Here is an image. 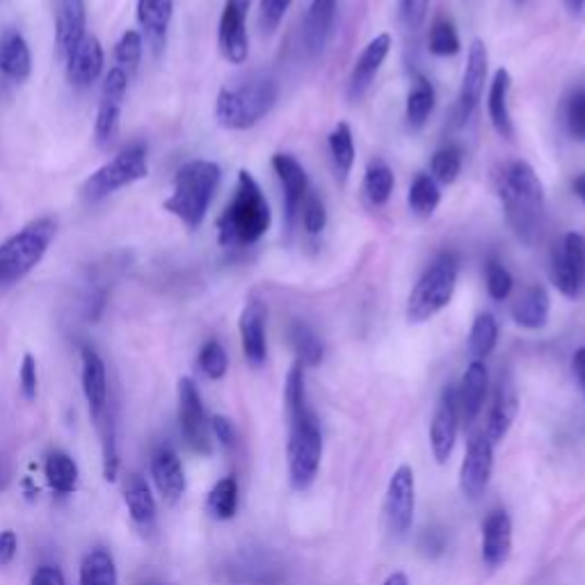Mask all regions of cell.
I'll use <instances>...</instances> for the list:
<instances>
[{
  "label": "cell",
  "instance_id": "obj_16",
  "mask_svg": "<svg viewBox=\"0 0 585 585\" xmlns=\"http://www.w3.org/2000/svg\"><path fill=\"white\" fill-rule=\"evenodd\" d=\"M391 43L394 41L389 33H379L366 43L364 51L359 53L348 78V101L357 103L369 95V89L373 87L382 64H385V60L391 53Z\"/></svg>",
  "mask_w": 585,
  "mask_h": 585
},
{
  "label": "cell",
  "instance_id": "obj_14",
  "mask_svg": "<svg viewBox=\"0 0 585 585\" xmlns=\"http://www.w3.org/2000/svg\"><path fill=\"white\" fill-rule=\"evenodd\" d=\"M126 89H128V76L120 70V66H112L103 80L99 112H97V126H95V138H97V145L101 149H108L112 142L117 140Z\"/></svg>",
  "mask_w": 585,
  "mask_h": 585
},
{
  "label": "cell",
  "instance_id": "obj_55",
  "mask_svg": "<svg viewBox=\"0 0 585 585\" xmlns=\"http://www.w3.org/2000/svg\"><path fill=\"white\" fill-rule=\"evenodd\" d=\"M30 585H66L62 572L53 565H41L35 570L33 578H30Z\"/></svg>",
  "mask_w": 585,
  "mask_h": 585
},
{
  "label": "cell",
  "instance_id": "obj_61",
  "mask_svg": "<svg viewBox=\"0 0 585 585\" xmlns=\"http://www.w3.org/2000/svg\"><path fill=\"white\" fill-rule=\"evenodd\" d=\"M140 585H165V583H159V581H145V583H140Z\"/></svg>",
  "mask_w": 585,
  "mask_h": 585
},
{
  "label": "cell",
  "instance_id": "obj_25",
  "mask_svg": "<svg viewBox=\"0 0 585 585\" xmlns=\"http://www.w3.org/2000/svg\"><path fill=\"white\" fill-rule=\"evenodd\" d=\"M151 478L167 503H176L186 491V471L170 446L159 448L151 458Z\"/></svg>",
  "mask_w": 585,
  "mask_h": 585
},
{
  "label": "cell",
  "instance_id": "obj_7",
  "mask_svg": "<svg viewBox=\"0 0 585 585\" xmlns=\"http://www.w3.org/2000/svg\"><path fill=\"white\" fill-rule=\"evenodd\" d=\"M58 224L51 217H39L0 245V286L24 279L49 252Z\"/></svg>",
  "mask_w": 585,
  "mask_h": 585
},
{
  "label": "cell",
  "instance_id": "obj_62",
  "mask_svg": "<svg viewBox=\"0 0 585 585\" xmlns=\"http://www.w3.org/2000/svg\"><path fill=\"white\" fill-rule=\"evenodd\" d=\"M514 3H516V5H524V3H528V0H514Z\"/></svg>",
  "mask_w": 585,
  "mask_h": 585
},
{
  "label": "cell",
  "instance_id": "obj_51",
  "mask_svg": "<svg viewBox=\"0 0 585 585\" xmlns=\"http://www.w3.org/2000/svg\"><path fill=\"white\" fill-rule=\"evenodd\" d=\"M398 8H400V18L404 28L416 33L425 24L431 0H398Z\"/></svg>",
  "mask_w": 585,
  "mask_h": 585
},
{
  "label": "cell",
  "instance_id": "obj_27",
  "mask_svg": "<svg viewBox=\"0 0 585 585\" xmlns=\"http://www.w3.org/2000/svg\"><path fill=\"white\" fill-rule=\"evenodd\" d=\"M489 385V373L483 362H471L462 375L458 387V404H460V421L466 425L474 423L483 412L485 396Z\"/></svg>",
  "mask_w": 585,
  "mask_h": 585
},
{
  "label": "cell",
  "instance_id": "obj_24",
  "mask_svg": "<svg viewBox=\"0 0 585 585\" xmlns=\"http://www.w3.org/2000/svg\"><path fill=\"white\" fill-rule=\"evenodd\" d=\"M336 10H339V0H311L302 30L304 49L311 58L325 51L336 24Z\"/></svg>",
  "mask_w": 585,
  "mask_h": 585
},
{
  "label": "cell",
  "instance_id": "obj_18",
  "mask_svg": "<svg viewBox=\"0 0 585 585\" xmlns=\"http://www.w3.org/2000/svg\"><path fill=\"white\" fill-rule=\"evenodd\" d=\"M494 466V444L485 433H476L469 439L466 456L460 469V487L466 499H478L485 491Z\"/></svg>",
  "mask_w": 585,
  "mask_h": 585
},
{
  "label": "cell",
  "instance_id": "obj_47",
  "mask_svg": "<svg viewBox=\"0 0 585 585\" xmlns=\"http://www.w3.org/2000/svg\"><path fill=\"white\" fill-rule=\"evenodd\" d=\"M300 222L309 236H319L323 234V229L327 227V209L325 201L321 195H316L313 190L307 192L302 209H300Z\"/></svg>",
  "mask_w": 585,
  "mask_h": 585
},
{
  "label": "cell",
  "instance_id": "obj_43",
  "mask_svg": "<svg viewBox=\"0 0 585 585\" xmlns=\"http://www.w3.org/2000/svg\"><path fill=\"white\" fill-rule=\"evenodd\" d=\"M462 172V151L456 145H448L435 151L431 161V176L441 186H451L458 182Z\"/></svg>",
  "mask_w": 585,
  "mask_h": 585
},
{
  "label": "cell",
  "instance_id": "obj_28",
  "mask_svg": "<svg viewBox=\"0 0 585 585\" xmlns=\"http://www.w3.org/2000/svg\"><path fill=\"white\" fill-rule=\"evenodd\" d=\"M510 87H512V76L501 66V70H497V74H494L487 89V115L494 130H497L503 140L514 138V124H512L510 103H508Z\"/></svg>",
  "mask_w": 585,
  "mask_h": 585
},
{
  "label": "cell",
  "instance_id": "obj_9",
  "mask_svg": "<svg viewBox=\"0 0 585 585\" xmlns=\"http://www.w3.org/2000/svg\"><path fill=\"white\" fill-rule=\"evenodd\" d=\"M178 427L192 453H211V421L207 419L204 402L190 377L178 379Z\"/></svg>",
  "mask_w": 585,
  "mask_h": 585
},
{
  "label": "cell",
  "instance_id": "obj_56",
  "mask_svg": "<svg viewBox=\"0 0 585 585\" xmlns=\"http://www.w3.org/2000/svg\"><path fill=\"white\" fill-rule=\"evenodd\" d=\"M572 369H574V375H576L578 385H581V389L585 394V348H578L574 352V357H572Z\"/></svg>",
  "mask_w": 585,
  "mask_h": 585
},
{
  "label": "cell",
  "instance_id": "obj_12",
  "mask_svg": "<svg viewBox=\"0 0 585 585\" xmlns=\"http://www.w3.org/2000/svg\"><path fill=\"white\" fill-rule=\"evenodd\" d=\"M416 510V481L414 471L408 464H400L387 487L385 499V520L394 537H404L412 528Z\"/></svg>",
  "mask_w": 585,
  "mask_h": 585
},
{
  "label": "cell",
  "instance_id": "obj_31",
  "mask_svg": "<svg viewBox=\"0 0 585 585\" xmlns=\"http://www.w3.org/2000/svg\"><path fill=\"white\" fill-rule=\"evenodd\" d=\"M172 14H174V0H138V21L155 55L163 51L167 41Z\"/></svg>",
  "mask_w": 585,
  "mask_h": 585
},
{
  "label": "cell",
  "instance_id": "obj_36",
  "mask_svg": "<svg viewBox=\"0 0 585 585\" xmlns=\"http://www.w3.org/2000/svg\"><path fill=\"white\" fill-rule=\"evenodd\" d=\"M396 186V176L394 170L385 161H371L366 172H364V195L369 199L371 207H385L391 199Z\"/></svg>",
  "mask_w": 585,
  "mask_h": 585
},
{
  "label": "cell",
  "instance_id": "obj_21",
  "mask_svg": "<svg viewBox=\"0 0 585 585\" xmlns=\"http://www.w3.org/2000/svg\"><path fill=\"white\" fill-rule=\"evenodd\" d=\"M55 58L66 60L85 37V0H53Z\"/></svg>",
  "mask_w": 585,
  "mask_h": 585
},
{
  "label": "cell",
  "instance_id": "obj_29",
  "mask_svg": "<svg viewBox=\"0 0 585 585\" xmlns=\"http://www.w3.org/2000/svg\"><path fill=\"white\" fill-rule=\"evenodd\" d=\"M33 72V55L28 41L18 30L0 33V74L24 83Z\"/></svg>",
  "mask_w": 585,
  "mask_h": 585
},
{
  "label": "cell",
  "instance_id": "obj_23",
  "mask_svg": "<svg viewBox=\"0 0 585 585\" xmlns=\"http://www.w3.org/2000/svg\"><path fill=\"white\" fill-rule=\"evenodd\" d=\"M516 410H520V396H516L514 382L508 373H501L497 391H494L491 410L487 416V427H485V435L491 444H499L506 439V435L512 427V421L516 416Z\"/></svg>",
  "mask_w": 585,
  "mask_h": 585
},
{
  "label": "cell",
  "instance_id": "obj_1",
  "mask_svg": "<svg viewBox=\"0 0 585 585\" xmlns=\"http://www.w3.org/2000/svg\"><path fill=\"white\" fill-rule=\"evenodd\" d=\"M284 404L288 419V476L292 487L304 491L319 476L323 458V433L319 416L311 410L307 398L304 366L298 362L290 366L286 375Z\"/></svg>",
  "mask_w": 585,
  "mask_h": 585
},
{
  "label": "cell",
  "instance_id": "obj_10",
  "mask_svg": "<svg viewBox=\"0 0 585 585\" xmlns=\"http://www.w3.org/2000/svg\"><path fill=\"white\" fill-rule=\"evenodd\" d=\"M551 282L562 296L574 300L581 296L585 284V236L570 232L562 236L560 245L551 254Z\"/></svg>",
  "mask_w": 585,
  "mask_h": 585
},
{
  "label": "cell",
  "instance_id": "obj_15",
  "mask_svg": "<svg viewBox=\"0 0 585 585\" xmlns=\"http://www.w3.org/2000/svg\"><path fill=\"white\" fill-rule=\"evenodd\" d=\"M273 170L279 178L282 190H284V215H286V227L292 232L296 222L300 220V209L302 201L307 197L309 188V176L302 163L292 153L279 151L273 155Z\"/></svg>",
  "mask_w": 585,
  "mask_h": 585
},
{
  "label": "cell",
  "instance_id": "obj_34",
  "mask_svg": "<svg viewBox=\"0 0 585 585\" xmlns=\"http://www.w3.org/2000/svg\"><path fill=\"white\" fill-rule=\"evenodd\" d=\"M288 339L292 346V352L298 357V364L313 369L323 362L325 348L323 341L319 339V334L313 332L307 323L302 321H292L288 327Z\"/></svg>",
  "mask_w": 585,
  "mask_h": 585
},
{
  "label": "cell",
  "instance_id": "obj_8",
  "mask_svg": "<svg viewBox=\"0 0 585 585\" xmlns=\"http://www.w3.org/2000/svg\"><path fill=\"white\" fill-rule=\"evenodd\" d=\"M149 174V163H147V149L145 145H130L128 149L120 151L115 159L101 165L92 176L83 184V199L89 204H97V201L110 197L112 192H117L120 188H126L135 182H142Z\"/></svg>",
  "mask_w": 585,
  "mask_h": 585
},
{
  "label": "cell",
  "instance_id": "obj_35",
  "mask_svg": "<svg viewBox=\"0 0 585 585\" xmlns=\"http://www.w3.org/2000/svg\"><path fill=\"white\" fill-rule=\"evenodd\" d=\"M124 499L135 524L151 526L155 520V499L145 478L130 476L124 489Z\"/></svg>",
  "mask_w": 585,
  "mask_h": 585
},
{
  "label": "cell",
  "instance_id": "obj_5",
  "mask_svg": "<svg viewBox=\"0 0 585 585\" xmlns=\"http://www.w3.org/2000/svg\"><path fill=\"white\" fill-rule=\"evenodd\" d=\"M279 99V85L270 76H254L238 87H224L215 99V120L222 128L257 126Z\"/></svg>",
  "mask_w": 585,
  "mask_h": 585
},
{
  "label": "cell",
  "instance_id": "obj_57",
  "mask_svg": "<svg viewBox=\"0 0 585 585\" xmlns=\"http://www.w3.org/2000/svg\"><path fill=\"white\" fill-rule=\"evenodd\" d=\"M572 190H574V195L583 201V207H585V174H581V176L574 178V182H572Z\"/></svg>",
  "mask_w": 585,
  "mask_h": 585
},
{
  "label": "cell",
  "instance_id": "obj_59",
  "mask_svg": "<svg viewBox=\"0 0 585 585\" xmlns=\"http://www.w3.org/2000/svg\"><path fill=\"white\" fill-rule=\"evenodd\" d=\"M385 585H410V578H408V574H404V572H394V574L385 581Z\"/></svg>",
  "mask_w": 585,
  "mask_h": 585
},
{
  "label": "cell",
  "instance_id": "obj_48",
  "mask_svg": "<svg viewBox=\"0 0 585 585\" xmlns=\"http://www.w3.org/2000/svg\"><path fill=\"white\" fill-rule=\"evenodd\" d=\"M562 117H565V128L572 138L585 142V87H576L565 99Z\"/></svg>",
  "mask_w": 585,
  "mask_h": 585
},
{
  "label": "cell",
  "instance_id": "obj_4",
  "mask_svg": "<svg viewBox=\"0 0 585 585\" xmlns=\"http://www.w3.org/2000/svg\"><path fill=\"white\" fill-rule=\"evenodd\" d=\"M222 182V170L213 161H190L176 170L172 195L165 199V211L182 220L188 229L204 222L211 201Z\"/></svg>",
  "mask_w": 585,
  "mask_h": 585
},
{
  "label": "cell",
  "instance_id": "obj_3",
  "mask_svg": "<svg viewBox=\"0 0 585 585\" xmlns=\"http://www.w3.org/2000/svg\"><path fill=\"white\" fill-rule=\"evenodd\" d=\"M273 224V211H270L267 199L257 184V178L247 172H238V182L234 197L217 217V240L222 247H240L257 245Z\"/></svg>",
  "mask_w": 585,
  "mask_h": 585
},
{
  "label": "cell",
  "instance_id": "obj_33",
  "mask_svg": "<svg viewBox=\"0 0 585 585\" xmlns=\"http://www.w3.org/2000/svg\"><path fill=\"white\" fill-rule=\"evenodd\" d=\"M329 155H332V165L336 172V178L339 184H346L348 176L354 165V138H352V128L346 122H339L327 138Z\"/></svg>",
  "mask_w": 585,
  "mask_h": 585
},
{
  "label": "cell",
  "instance_id": "obj_37",
  "mask_svg": "<svg viewBox=\"0 0 585 585\" xmlns=\"http://www.w3.org/2000/svg\"><path fill=\"white\" fill-rule=\"evenodd\" d=\"M499 341V323L491 316L489 311L478 313L474 325H471L469 332V354L474 357V362H483L485 357H489L497 348Z\"/></svg>",
  "mask_w": 585,
  "mask_h": 585
},
{
  "label": "cell",
  "instance_id": "obj_52",
  "mask_svg": "<svg viewBox=\"0 0 585 585\" xmlns=\"http://www.w3.org/2000/svg\"><path fill=\"white\" fill-rule=\"evenodd\" d=\"M18 385H21V391H24V396L28 400H33L37 396V362L35 357L28 352L24 354V362H21V369H18Z\"/></svg>",
  "mask_w": 585,
  "mask_h": 585
},
{
  "label": "cell",
  "instance_id": "obj_20",
  "mask_svg": "<svg viewBox=\"0 0 585 585\" xmlns=\"http://www.w3.org/2000/svg\"><path fill=\"white\" fill-rule=\"evenodd\" d=\"M80 382L87 408L92 419L99 423L108 410V371L101 354L92 346L80 348Z\"/></svg>",
  "mask_w": 585,
  "mask_h": 585
},
{
  "label": "cell",
  "instance_id": "obj_30",
  "mask_svg": "<svg viewBox=\"0 0 585 585\" xmlns=\"http://www.w3.org/2000/svg\"><path fill=\"white\" fill-rule=\"evenodd\" d=\"M551 298L545 286H528L520 298L514 300L510 313L512 321L524 329H543L549 323Z\"/></svg>",
  "mask_w": 585,
  "mask_h": 585
},
{
  "label": "cell",
  "instance_id": "obj_39",
  "mask_svg": "<svg viewBox=\"0 0 585 585\" xmlns=\"http://www.w3.org/2000/svg\"><path fill=\"white\" fill-rule=\"evenodd\" d=\"M80 585H117L115 558L105 549H95L83 558Z\"/></svg>",
  "mask_w": 585,
  "mask_h": 585
},
{
  "label": "cell",
  "instance_id": "obj_38",
  "mask_svg": "<svg viewBox=\"0 0 585 585\" xmlns=\"http://www.w3.org/2000/svg\"><path fill=\"white\" fill-rule=\"evenodd\" d=\"M439 201H441V192H439V184L435 182V178L431 174H416V178L408 190L410 211L416 217L425 220V217L435 215Z\"/></svg>",
  "mask_w": 585,
  "mask_h": 585
},
{
  "label": "cell",
  "instance_id": "obj_58",
  "mask_svg": "<svg viewBox=\"0 0 585 585\" xmlns=\"http://www.w3.org/2000/svg\"><path fill=\"white\" fill-rule=\"evenodd\" d=\"M562 3H565L568 12H570L572 16H578V14H583V10H585V0H562Z\"/></svg>",
  "mask_w": 585,
  "mask_h": 585
},
{
  "label": "cell",
  "instance_id": "obj_11",
  "mask_svg": "<svg viewBox=\"0 0 585 585\" xmlns=\"http://www.w3.org/2000/svg\"><path fill=\"white\" fill-rule=\"evenodd\" d=\"M487 64H489V55H487L485 41L474 39L469 43L466 64H464V74H462L458 103H456V120L460 126L474 117V112L478 110V105L483 101L487 72H489Z\"/></svg>",
  "mask_w": 585,
  "mask_h": 585
},
{
  "label": "cell",
  "instance_id": "obj_42",
  "mask_svg": "<svg viewBox=\"0 0 585 585\" xmlns=\"http://www.w3.org/2000/svg\"><path fill=\"white\" fill-rule=\"evenodd\" d=\"M427 49L437 58H453L460 53L462 43L460 35L453 26L451 18H435V24L431 26V35H427Z\"/></svg>",
  "mask_w": 585,
  "mask_h": 585
},
{
  "label": "cell",
  "instance_id": "obj_49",
  "mask_svg": "<svg viewBox=\"0 0 585 585\" xmlns=\"http://www.w3.org/2000/svg\"><path fill=\"white\" fill-rule=\"evenodd\" d=\"M292 0H261L259 3V21L263 33H275L284 21Z\"/></svg>",
  "mask_w": 585,
  "mask_h": 585
},
{
  "label": "cell",
  "instance_id": "obj_17",
  "mask_svg": "<svg viewBox=\"0 0 585 585\" xmlns=\"http://www.w3.org/2000/svg\"><path fill=\"white\" fill-rule=\"evenodd\" d=\"M460 427V404H458V387L448 385L441 391V398L437 402V410L431 423V446L433 456L439 464H444L453 453V446L458 439Z\"/></svg>",
  "mask_w": 585,
  "mask_h": 585
},
{
  "label": "cell",
  "instance_id": "obj_22",
  "mask_svg": "<svg viewBox=\"0 0 585 585\" xmlns=\"http://www.w3.org/2000/svg\"><path fill=\"white\" fill-rule=\"evenodd\" d=\"M66 78L76 87V89H85L92 83L99 80L101 72H103V47L97 37L85 35L76 49L66 55Z\"/></svg>",
  "mask_w": 585,
  "mask_h": 585
},
{
  "label": "cell",
  "instance_id": "obj_41",
  "mask_svg": "<svg viewBox=\"0 0 585 585\" xmlns=\"http://www.w3.org/2000/svg\"><path fill=\"white\" fill-rule=\"evenodd\" d=\"M207 510L220 522L234 520L238 512V483L234 476H227L215 483V487L209 491Z\"/></svg>",
  "mask_w": 585,
  "mask_h": 585
},
{
  "label": "cell",
  "instance_id": "obj_6",
  "mask_svg": "<svg viewBox=\"0 0 585 585\" xmlns=\"http://www.w3.org/2000/svg\"><path fill=\"white\" fill-rule=\"evenodd\" d=\"M458 286V259L451 252L439 254L431 265L423 270V275L414 284L404 316L408 323L421 325L435 319L441 309L451 304Z\"/></svg>",
  "mask_w": 585,
  "mask_h": 585
},
{
  "label": "cell",
  "instance_id": "obj_53",
  "mask_svg": "<svg viewBox=\"0 0 585 585\" xmlns=\"http://www.w3.org/2000/svg\"><path fill=\"white\" fill-rule=\"evenodd\" d=\"M211 433L224 448H234L238 441L236 425L227 416H213L211 419Z\"/></svg>",
  "mask_w": 585,
  "mask_h": 585
},
{
  "label": "cell",
  "instance_id": "obj_19",
  "mask_svg": "<svg viewBox=\"0 0 585 585\" xmlns=\"http://www.w3.org/2000/svg\"><path fill=\"white\" fill-rule=\"evenodd\" d=\"M265 321H267V307L261 300H250L245 304L238 329H240V344L247 364L259 369L267 359V339H265Z\"/></svg>",
  "mask_w": 585,
  "mask_h": 585
},
{
  "label": "cell",
  "instance_id": "obj_40",
  "mask_svg": "<svg viewBox=\"0 0 585 585\" xmlns=\"http://www.w3.org/2000/svg\"><path fill=\"white\" fill-rule=\"evenodd\" d=\"M43 474L58 494H72L78 487V464L72 456L62 451L49 456L47 464H43Z\"/></svg>",
  "mask_w": 585,
  "mask_h": 585
},
{
  "label": "cell",
  "instance_id": "obj_45",
  "mask_svg": "<svg viewBox=\"0 0 585 585\" xmlns=\"http://www.w3.org/2000/svg\"><path fill=\"white\" fill-rule=\"evenodd\" d=\"M142 47H145V39H142V35L138 30H126L122 35V39L117 41L115 60H117V66L126 76L138 72V64H140V58H142Z\"/></svg>",
  "mask_w": 585,
  "mask_h": 585
},
{
  "label": "cell",
  "instance_id": "obj_44",
  "mask_svg": "<svg viewBox=\"0 0 585 585\" xmlns=\"http://www.w3.org/2000/svg\"><path fill=\"white\" fill-rule=\"evenodd\" d=\"M197 366H199V371L204 373L209 379H222L224 375H227V371H229L227 350H224V346L217 339L207 341L204 346H201V350H199Z\"/></svg>",
  "mask_w": 585,
  "mask_h": 585
},
{
  "label": "cell",
  "instance_id": "obj_26",
  "mask_svg": "<svg viewBox=\"0 0 585 585\" xmlns=\"http://www.w3.org/2000/svg\"><path fill=\"white\" fill-rule=\"evenodd\" d=\"M512 551V522L506 510H494L483 524V560L487 568H499Z\"/></svg>",
  "mask_w": 585,
  "mask_h": 585
},
{
  "label": "cell",
  "instance_id": "obj_60",
  "mask_svg": "<svg viewBox=\"0 0 585 585\" xmlns=\"http://www.w3.org/2000/svg\"><path fill=\"white\" fill-rule=\"evenodd\" d=\"M3 483H5V469L0 464V487H3Z\"/></svg>",
  "mask_w": 585,
  "mask_h": 585
},
{
  "label": "cell",
  "instance_id": "obj_2",
  "mask_svg": "<svg viewBox=\"0 0 585 585\" xmlns=\"http://www.w3.org/2000/svg\"><path fill=\"white\" fill-rule=\"evenodd\" d=\"M499 199L512 234L533 245L545 227V186L526 161H512L499 176Z\"/></svg>",
  "mask_w": 585,
  "mask_h": 585
},
{
  "label": "cell",
  "instance_id": "obj_50",
  "mask_svg": "<svg viewBox=\"0 0 585 585\" xmlns=\"http://www.w3.org/2000/svg\"><path fill=\"white\" fill-rule=\"evenodd\" d=\"M103 476L105 481H115L117 478V446H115V423L110 419L103 423Z\"/></svg>",
  "mask_w": 585,
  "mask_h": 585
},
{
  "label": "cell",
  "instance_id": "obj_13",
  "mask_svg": "<svg viewBox=\"0 0 585 585\" xmlns=\"http://www.w3.org/2000/svg\"><path fill=\"white\" fill-rule=\"evenodd\" d=\"M250 8L252 0H224L217 26V47L222 58L232 64H242L250 55V37H247Z\"/></svg>",
  "mask_w": 585,
  "mask_h": 585
},
{
  "label": "cell",
  "instance_id": "obj_54",
  "mask_svg": "<svg viewBox=\"0 0 585 585\" xmlns=\"http://www.w3.org/2000/svg\"><path fill=\"white\" fill-rule=\"evenodd\" d=\"M16 549H18L16 533L14 531H3V533H0V568L10 565V562L16 556Z\"/></svg>",
  "mask_w": 585,
  "mask_h": 585
},
{
  "label": "cell",
  "instance_id": "obj_32",
  "mask_svg": "<svg viewBox=\"0 0 585 585\" xmlns=\"http://www.w3.org/2000/svg\"><path fill=\"white\" fill-rule=\"evenodd\" d=\"M437 103V95L433 83L419 76L408 92V101H404V122L412 130H419L431 120L433 110Z\"/></svg>",
  "mask_w": 585,
  "mask_h": 585
},
{
  "label": "cell",
  "instance_id": "obj_46",
  "mask_svg": "<svg viewBox=\"0 0 585 585\" xmlns=\"http://www.w3.org/2000/svg\"><path fill=\"white\" fill-rule=\"evenodd\" d=\"M485 286L491 300L503 302L510 298V292L514 288V277L510 275V270L501 261L491 259L485 265Z\"/></svg>",
  "mask_w": 585,
  "mask_h": 585
}]
</instances>
